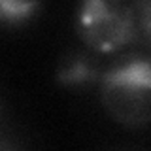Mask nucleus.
<instances>
[{
	"mask_svg": "<svg viewBox=\"0 0 151 151\" xmlns=\"http://www.w3.org/2000/svg\"><path fill=\"white\" fill-rule=\"evenodd\" d=\"M100 102L115 123L142 129L151 123V59L129 55L98 78Z\"/></svg>",
	"mask_w": 151,
	"mask_h": 151,
	"instance_id": "f257e3e1",
	"label": "nucleus"
},
{
	"mask_svg": "<svg viewBox=\"0 0 151 151\" xmlns=\"http://www.w3.org/2000/svg\"><path fill=\"white\" fill-rule=\"evenodd\" d=\"M76 32L96 53H115L136 36L134 6L129 0H78Z\"/></svg>",
	"mask_w": 151,
	"mask_h": 151,
	"instance_id": "f03ea898",
	"label": "nucleus"
},
{
	"mask_svg": "<svg viewBox=\"0 0 151 151\" xmlns=\"http://www.w3.org/2000/svg\"><path fill=\"white\" fill-rule=\"evenodd\" d=\"M96 78H100V76H98V68L94 60L89 55L79 53V51H70V53L63 55L55 70L57 83L64 85V87L83 85Z\"/></svg>",
	"mask_w": 151,
	"mask_h": 151,
	"instance_id": "7ed1b4c3",
	"label": "nucleus"
},
{
	"mask_svg": "<svg viewBox=\"0 0 151 151\" xmlns=\"http://www.w3.org/2000/svg\"><path fill=\"white\" fill-rule=\"evenodd\" d=\"M42 0H0V19L4 25H21L32 19Z\"/></svg>",
	"mask_w": 151,
	"mask_h": 151,
	"instance_id": "20e7f679",
	"label": "nucleus"
},
{
	"mask_svg": "<svg viewBox=\"0 0 151 151\" xmlns=\"http://www.w3.org/2000/svg\"><path fill=\"white\" fill-rule=\"evenodd\" d=\"M136 9L145 34L151 38V0H136Z\"/></svg>",
	"mask_w": 151,
	"mask_h": 151,
	"instance_id": "39448f33",
	"label": "nucleus"
}]
</instances>
